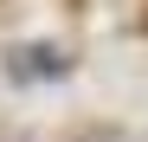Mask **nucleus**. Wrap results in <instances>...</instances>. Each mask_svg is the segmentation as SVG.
I'll return each mask as SVG.
<instances>
[{
	"label": "nucleus",
	"mask_w": 148,
	"mask_h": 142,
	"mask_svg": "<svg viewBox=\"0 0 148 142\" xmlns=\"http://www.w3.org/2000/svg\"><path fill=\"white\" fill-rule=\"evenodd\" d=\"M142 26H148V13H142Z\"/></svg>",
	"instance_id": "1"
}]
</instances>
